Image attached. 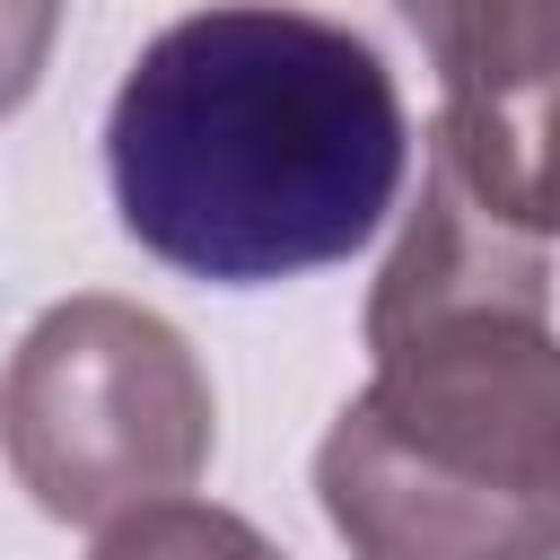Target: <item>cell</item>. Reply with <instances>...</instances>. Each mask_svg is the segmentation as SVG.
Instances as JSON below:
<instances>
[{
    "instance_id": "obj_1",
    "label": "cell",
    "mask_w": 560,
    "mask_h": 560,
    "mask_svg": "<svg viewBox=\"0 0 560 560\" xmlns=\"http://www.w3.org/2000/svg\"><path fill=\"white\" fill-rule=\"evenodd\" d=\"M315 499L350 560H560L551 236L438 158L368 289V385L315 446Z\"/></svg>"
},
{
    "instance_id": "obj_2",
    "label": "cell",
    "mask_w": 560,
    "mask_h": 560,
    "mask_svg": "<svg viewBox=\"0 0 560 560\" xmlns=\"http://www.w3.org/2000/svg\"><path fill=\"white\" fill-rule=\"evenodd\" d=\"M411 114L368 35L289 0H210L140 44L105 114V184L140 254L271 289L350 262L402 201Z\"/></svg>"
},
{
    "instance_id": "obj_3",
    "label": "cell",
    "mask_w": 560,
    "mask_h": 560,
    "mask_svg": "<svg viewBox=\"0 0 560 560\" xmlns=\"http://www.w3.org/2000/svg\"><path fill=\"white\" fill-rule=\"evenodd\" d=\"M219 446L192 341L114 289L44 306L0 368V455L52 525H114L184 499Z\"/></svg>"
},
{
    "instance_id": "obj_4",
    "label": "cell",
    "mask_w": 560,
    "mask_h": 560,
    "mask_svg": "<svg viewBox=\"0 0 560 560\" xmlns=\"http://www.w3.org/2000/svg\"><path fill=\"white\" fill-rule=\"evenodd\" d=\"M438 70L429 158L499 219L551 236L560 0H394Z\"/></svg>"
},
{
    "instance_id": "obj_5",
    "label": "cell",
    "mask_w": 560,
    "mask_h": 560,
    "mask_svg": "<svg viewBox=\"0 0 560 560\" xmlns=\"http://www.w3.org/2000/svg\"><path fill=\"white\" fill-rule=\"evenodd\" d=\"M88 560H280V542L262 525H245L236 508L210 499H149L114 525H96Z\"/></svg>"
},
{
    "instance_id": "obj_6",
    "label": "cell",
    "mask_w": 560,
    "mask_h": 560,
    "mask_svg": "<svg viewBox=\"0 0 560 560\" xmlns=\"http://www.w3.org/2000/svg\"><path fill=\"white\" fill-rule=\"evenodd\" d=\"M52 35H61V0H0V122L44 88Z\"/></svg>"
}]
</instances>
